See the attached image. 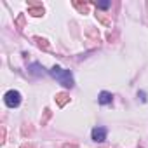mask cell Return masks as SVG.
Wrapping results in <instances>:
<instances>
[{"label":"cell","mask_w":148,"mask_h":148,"mask_svg":"<svg viewBox=\"0 0 148 148\" xmlns=\"http://www.w3.org/2000/svg\"><path fill=\"white\" fill-rule=\"evenodd\" d=\"M49 73H51L54 79H58L64 87H73V77H71L70 70H63V68H59V66H52Z\"/></svg>","instance_id":"obj_1"},{"label":"cell","mask_w":148,"mask_h":148,"mask_svg":"<svg viewBox=\"0 0 148 148\" xmlns=\"http://www.w3.org/2000/svg\"><path fill=\"white\" fill-rule=\"evenodd\" d=\"M92 139L96 143H103L106 139V129L105 127H94L92 129Z\"/></svg>","instance_id":"obj_3"},{"label":"cell","mask_w":148,"mask_h":148,"mask_svg":"<svg viewBox=\"0 0 148 148\" xmlns=\"http://www.w3.org/2000/svg\"><path fill=\"white\" fill-rule=\"evenodd\" d=\"M112 99H113V96H112L110 92H106V91L99 92V98H98V101H99L101 105H108V103H112Z\"/></svg>","instance_id":"obj_4"},{"label":"cell","mask_w":148,"mask_h":148,"mask_svg":"<svg viewBox=\"0 0 148 148\" xmlns=\"http://www.w3.org/2000/svg\"><path fill=\"white\" fill-rule=\"evenodd\" d=\"M98 7H101V9H106V7H110V2H99V4H96Z\"/></svg>","instance_id":"obj_5"},{"label":"cell","mask_w":148,"mask_h":148,"mask_svg":"<svg viewBox=\"0 0 148 148\" xmlns=\"http://www.w3.org/2000/svg\"><path fill=\"white\" fill-rule=\"evenodd\" d=\"M4 101H5V105H7L9 108H16V106H19V103H21V94H19L18 91H9V92H5V96H4Z\"/></svg>","instance_id":"obj_2"}]
</instances>
